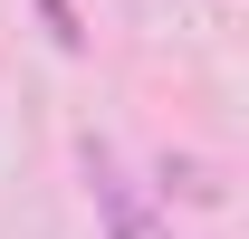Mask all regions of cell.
<instances>
[{
    "mask_svg": "<svg viewBox=\"0 0 249 239\" xmlns=\"http://www.w3.org/2000/svg\"><path fill=\"white\" fill-rule=\"evenodd\" d=\"M163 191H182V201H211V172H201V163H163Z\"/></svg>",
    "mask_w": 249,
    "mask_h": 239,
    "instance_id": "obj_2",
    "label": "cell"
},
{
    "mask_svg": "<svg viewBox=\"0 0 249 239\" xmlns=\"http://www.w3.org/2000/svg\"><path fill=\"white\" fill-rule=\"evenodd\" d=\"M38 19H48V38H58V48H87V19H77V0H38Z\"/></svg>",
    "mask_w": 249,
    "mask_h": 239,
    "instance_id": "obj_1",
    "label": "cell"
}]
</instances>
